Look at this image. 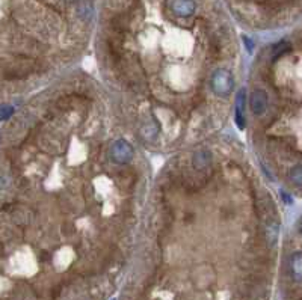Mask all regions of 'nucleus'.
Returning a JSON list of instances; mask_svg holds the SVG:
<instances>
[{"mask_svg":"<svg viewBox=\"0 0 302 300\" xmlns=\"http://www.w3.org/2000/svg\"><path fill=\"white\" fill-rule=\"evenodd\" d=\"M268 107V97L263 91H256L251 98V109L256 115H262Z\"/></svg>","mask_w":302,"mask_h":300,"instance_id":"20e7f679","label":"nucleus"},{"mask_svg":"<svg viewBox=\"0 0 302 300\" xmlns=\"http://www.w3.org/2000/svg\"><path fill=\"white\" fill-rule=\"evenodd\" d=\"M290 269H292V273L295 276V279L299 282L301 281V254H295L292 257V261H290Z\"/></svg>","mask_w":302,"mask_h":300,"instance_id":"39448f33","label":"nucleus"},{"mask_svg":"<svg viewBox=\"0 0 302 300\" xmlns=\"http://www.w3.org/2000/svg\"><path fill=\"white\" fill-rule=\"evenodd\" d=\"M112 157L118 163H126L132 159V146L126 140H118L112 148Z\"/></svg>","mask_w":302,"mask_h":300,"instance_id":"7ed1b4c3","label":"nucleus"},{"mask_svg":"<svg viewBox=\"0 0 302 300\" xmlns=\"http://www.w3.org/2000/svg\"><path fill=\"white\" fill-rule=\"evenodd\" d=\"M171 9L178 17H191L195 12L197 5L194 0H171Z\"/></svg>","mask_w":302,"mask_h":300,"instance_id":"f03ea898","label":"nucleus"},{"mask_svg":"<svg viewBox=\"0 0 302 300\" xmlns=\"http://www.w3.org/2000/svg\"><path fill=\"white\" fill-rule=\"evenodd\" d=\"M11 115H12V107H9V106H2L0 107V119H6Z\"/></svg>","mask_w":302,"mask_h":300,"instance_id":"1a4fd4ad","label":"nucleus"},{"mask_svg":"<svg viewBox=\"0 0 302 300\" xmlns=\"http://www.w3.org/2000/svg\"><path fill=\"white\" fill-rule=\"evenodd\" d=\"M292 180L298 184V187L301 186V166H296L295 169H292Z\"/></svg>","mask_w":302,"mask_h":300,"instance_id":"6e6552de","label":"nucleus"},{"mask_svg":"<svg viewBox=\"0 0 302 300\" xmlns=\"http://www.w3.org/2000/svg\"><path fill=\"white\" fill-rule=\"evenodd\" d=\"M68 2H76V0H68Z\"/></svg>","mask_w":302,"mask_h":300,"instance_id":"9d476101","label":"nucleus"},{"mask_svg":"<svg viewBox=\"0 0 302 300\" xmlns=\"http://www.w3.org/2000/svg\"><path fill=\"white\" fill-rule=\"evenodd\" d=\"M212 86H213V91L222 97L228 95L231 92V88H233V77L231 74L227 71V69H216V72L213 74L212 77Z\"/></svg>","mask_w":302,"mask_h":300,"instance_id":"f257e3e1","label":"nucleus"},{"mask_svg":"<svg viewBox=\"0 0 302 300\" xmlns=\"http://www.w3.org/2000/svg\"><path fill=\"white\" fill-rule=\"evenodd\" d=\"M79 15L83 18V20H88V18H91V15H92V12H94V8H92V5L89 3V2H83V3H80L79 5Z\"/></svg>","mask_w":302,"mask_h":300,"instance_id":"423d86ee","label":"nucleus"},{"mask_svg":"<svg viewBox=\"0 0 302 300\" xmlns=\"http://www.w3.org/2000/svg\"><path fill=\"white\" fill-rule=\"evenodd\" d=\"M210 157V154H207V153H198L197 156H195V166L198 168V169H201L203 166H206L207 165V159Z\"/></svg>","mask_w":302,"mask_h":300,"instance_id":"0eeeda50","label":"nucleus"}]
</instances>
